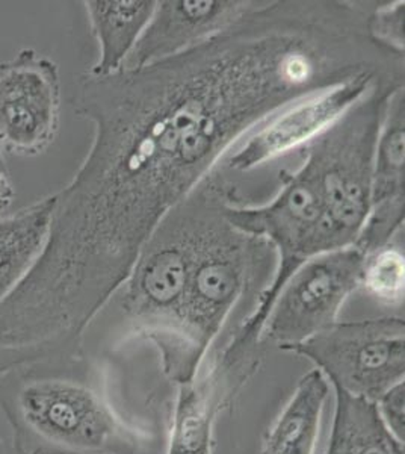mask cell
Here are the masks:
<instances>
[{"mask_svg":"<svg viewBox=\"0 0 405 454\" xmlns=\"http://www.w3.org/2000/svg\"><path fill=\"white\" fill-rule=\"evenodd\" d=\"M336 408L323 454H404V442L390 434L375 403L334 387Z\"/></svg>","mask_w":405,"mask_h":454,"instance_id":"9a60e30c","label":"cell"},{"mask_svg":"<svg viewBox=\"0 0 405 454\" xmlns=\"http://www.w3.org/2000/svg\"><path fill=\"white\" fill-rule=\"evenodd\" d=\"M363 261V252L351 246L304 262L274 301L261 344L271 340L286 351L338 323L345 301L360 289Z\"/></svg>","mask_w":405,"mask_h":454,"instance_id":"8992f818","label":"cell"},{"mask_svg":"<svg viewBox=\"0 0 405 454\" xmlns=\"http://www.w3.org/2000/svg\"><path fill=\"white\" fill-rule=\"evenodd\" d=\"M0 406L21 454H136L143 434L120 417L82 359L6 374Z\"/></svg>","mask_w":405,"mask_h":454,"instance_id":"3957f363","label":"cell"},{"mask_svg":"<svg viewBox=\"0 0 405 454\" xmlns=\"http://www.w3.org/2000/svg\"><path fill=\"white\" fill-rule=\"evenodd\" d=\"M286 351L313 362L331 387L375 403L404 382L405 321L402 317L338 321Z\"/></svg>","mask_w":405,"mask_h":454,"instance_id":"5b68a950","label":"cell"},{"mask_svg":"<svg viewBox=\"0 0 405 454\" xmlns=\"http://www.w3.org/2000/svg\"><path fill=\"white\" fill-rule=\"evenodd\" d=\"M262 356L227 364L218 355L203 374L180 385L168 454H212L216 419L257 372Z\"/></svg>","mask_w":405,"mask_h":454,"instance_id":"30bf717a","label":"cell"},{"mask_svg":"<svg viewBox=\"0 0 405 454\" xmlns=\"http://www.w3.org/2000/svg\"><path fill=\"white\" fill-rule=\"evenodd\" d=\"M250 0H160L124 68H139L186 52L226 31L252 10Z\"/></svg>","mask_w":405,"mask_h":454,"instance_id":"9c48e42d","label":"cell"},{"mask_svg":"<svg viewBox=\"0 0 405 454\" xmlns=\"http://www.w3.org/2000/svg\"><path fill=\"white\" fill-rule=\"evenodd\" d=\"M61 119L57 62L32 49L0 64V149L20 156L46 152Z\"/></svg>","mask_w":405,"mask_h":454,"instance_id":"52a82bcc","label":"cell"},{"mask_svg":"<svg viewBox=\"0 0 405 454\" xmlns=\"http://www.w3.org/2000/svg\"><path fill=\"white\" fill-rule=\"evenodd\" d=\"M405 91L390 100L375 147L370 215L355 247L364 254L395 241L404 233Z\"/></svg>","mask_w":405,"mask_h":454,"instance_id":"8fae6325","label":"cell"},{"mask_svg":"<svg viewBox=\"0 0 405 454\" xmlns=\"http://www.w3.org/2000/svg\"><path fill=\"white\" fill-rule=\"evenodd\" d=\"M88 21L98 44L90 74L108 76L123 70L153 17L154 0H88Z\"/></svg>","mask_w":405,"mask_h":454,"instance_id":"7c38bea8","label":"cell"},{"mask_svg":"<svg viewBox=\"0 0 405 454\" xmlns=\"http://www.w3.org/2000/svg\"><path fill=\"white\" fill-rule=\"evenodd\" d=\"M404 284V238L364 254L360 288L370 297L383 305H402Z\"/></svg>","mask_w":405,"mask_h":454,"instance_id":"2e32d148","label":"cell"},{"mask_svg":"<svg viewBox=\"0 0 405 454\" xmlns=\"http://www.w3.org/2000/svg\"><path fill=\"white\" fill-rule=\"evenodd\" d=\"M55 194L0 217V301L31 271L46 246Z\"/></svg>","mask_w":405,"mask_h":454,"instance_id":"5bb4252c","label":"cell"},{"mask_svg":"<svg viewBox=\"0 0 405 454\" xmlns=\"http://www.w3.org/2000/svg\"><path fill=\"white\" fill-rule=\"evenodd\" d=\"M383 79L400 78L362 76L283 109L246 137L245 143L229 156L227 167L245 173L293 150L303 149L323 130L329 129L375 82Z\"/></svg>","mask_w":405,"mask_h":454,"instance_id":"ba28073f","label":"cell"},{"mask_svg":"<svg viewBox=\"0 0 405 454\" xmlns=\"http://www.w3.org/2000/svg\"><path fill=\"white\" fill-rule=\"evenodd\" d=\"M274 267L271 246L235 229L222 211L195 254L182 306V344L194 374L231 310Z\"/></svg>","mask_w":405,"mask_h":454,"instance_id":"277c9868","label":"cell"},{"mask_svg":"<svg viewBox=\"0 0 405 454\" xmlns=\"http://www.w3.org/2000/svg\"><path fill=\"white\" fill-rule=\"evenodd\" d=\"M405 2L396 0L370 11L368 27L375 42L404 53Z\"/></svg>","mask_w":405,"mask_h":454,"instance_id":"e0dca14e","label":"cell"},{"mask_svg":"<svg viewBox=\"0 0 405 454\" xmlns=\"http://www.w3.org/2000/svg\"><path fill=\"white\" fill-rule=\"evenodd\" d=\"M330 383L319 370L304 374L263 436L261 454H315Z\"/></svg>","mask_w":405,"mask_h":454,"instance_id":"4fadbf2b","label":"cell"},{"mask_svg":"<svg viewBox=\"0 0 405 454\" xmlns=\"http://www.w3.org/2000/svg\"><path fill=\"white\" fill-rule=\"evenodd\" d=\"M368 5L256 2L186 52L108 76L88 73L73 106L94 124L93 145L55 194L40 258L0 301V364L82 356L85 332L162 218L257 126L362 76L404 74V53L370 36Z\"/></svg>","mask_w":405,"mask_h":454,"instance_id":"6da1fadb","label":"cell"},{"mask_svg":"<svg viewBox=\"0 0 405 454\" xmlns=\"http://www.w3.org/2000/svg\"><path fill=\"white\" fill-rule=\"evenodd\" d=\"M10 454H21V453H19V451H16V450H12V451H11Z\"/></svg>","mask_w":405,"mask_h":454,"instance_id":"44dd1931","label":"cell"},{"mask_svg":"<svg viewBox=\"0 0 405 454\" xmlns=\"http://www.w3.org/2000/svg\"><path fill=\"white\" fill-rule=\"evenodd\" d=\"M14 197H16V192L11 184L6 167H0V217H4L5 212L10 209Z\"/></svg>","mask_w":405,"mask_h":454,"instance_id":"d6986e66","label":"cell"},{"mask_svg":"<svg viewBox=\"0 0 405 454\" xmlns=\"http://www.w3.org/2000/svg\"><path fill=\"white\" fill-rule=\"evenodd\" d=\"M405 383H396L387 393L383 394L377 402V411L380 413L383 423L389 428L398 441L404 442L405 413H404Z\"/></svg>","mask_w":405,"mask_h":454,"instance_id":"ac0fdd59","label":"cell"},{"mask_svg":"<svg viewBox=\"0 0 405 454\" xmlns=\"http://www.w3.org/2000/svg\"><path fill=\"white\" fill-rule=\"evenodd\" d=\"M0 167H6L5 160H4V152H2V149H0Z\"/></svg>","mask_w":405,"mask_h":454,"instance_id":"ffe728a7","label":"cell"},{"mask_svg":"<svg viewBox=\"0 0 405 454\" xmlns=\"http://www.w3.org/2000/svg\"><path fill=\"white\" fill-rule=\"evenodd\" d=\"M237 186L220 167L162 218L121 285L120 309L132 335L153 342L165 376L185 385L195 374L182 344V306L195 254Z\"/></svg>","mask_w":405,"mask_h":454,"instance_id":"7a4b0ae2","label":"cell"}]
</instances>
